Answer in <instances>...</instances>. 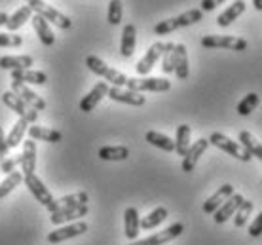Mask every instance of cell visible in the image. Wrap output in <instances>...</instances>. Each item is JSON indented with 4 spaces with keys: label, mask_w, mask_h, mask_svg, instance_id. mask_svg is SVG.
<instances>
[{
    "label": "cell",
    "mask_w": 262,
    "mask_h": 245,
    "mask_svg": "<svg viewBox=\"0 0 262 245\" xmlns=\"http://www.w3.org/2000/svg\"><path fill=\"white\" fill-rule=\"evenodd\" d=\"M203 19V12L202 10H188V12L181 13V15H175V17H171V19H164L160 21L156 27H154V34H169L173 31H177L181 27H188V25H194L198 21Z\"/></svg>",
    "instance_id": "1"
},
{
    "label": "cell",
    "mask_w": 262,
    "mask_h": 245,
    "mask_svg": "<svg viewBox=\"0 0 262 245\" xmlns=\"http://www.w3.org/2000/svg\"><path fill=\"white\" fill-rule=\"evenodd\" d=\"M85 65H88V69H90L92 73H95L97 76H103L106 82H111L112 86L122 87L127 84V76H125L124 73H120L116 69L108 66L103 59H99L97 55H88V57H85Z\"/></svg>",
    "instance_id": "2"
},
{
    "label": "cell",
    "mask_w": 262,
    "mask_h": 245,
    "mask_svg": "<svg viewBox=\"0 0 262 245\" xmlns=\"http://www.w3.org/2000/svg\"><path fill=\"white\" fill-rule=\"evenodd\" d=\"M29 8L33 10L34 15H40L42 19H46L48 23L59 27V29H71L72 27L71 17H67L65 13H61L59 10H55L53 6H50V4H46V2H42V0H33V2H29Z\"/></svg>",
    "instance_id": "3"
},
{
    "label": "cell",
    "mask_w": 262,
    "mask_h": 245,
    "mask_svg": "<svg viewBox=\"0 0 262 245\" xmlns=\"http://www.w3.org/2000/svg\"><path fill=\"white\" fill-rule=\"evenodd\" d=\"M202 46L207 50H234V52H245L249 48V42L239 36H219V34H207L202 38Z\"/></svg>",
    "instance_id": "4"
},
{
    "label": "cell",
    "mask_w": 262,
    "mask_h": 245,
    "mask_svg": "<svg viewBox=\"0 0 262 245\" xmlns=\"http://www.w3.org/2000/svg\"><path fill=\"white\" fill-rule=\"evenodd\" d=\"M207 141H209V145L221 148V150H224V152L230 154V156H234V158L239 160V162H251V158H253L242 145H237L236 141L228 139L223 133H219V131L211 133V137Z\"/></svg>",
    "instance_id": "5"
},
{
    "label": "cell",
    "mask_w": 262,
    "mask_h": 245,
    "mask_svg": "<svg viewBox=\"0 0 262 245\" xmlns=\"http://www.w3.org/2000/svg\"><path fill=\"white\" fill-rule=\"evenodd\" d=\"M2 103L8 106V108H12L13 113L19 114V118L27 120L29 124H33L36 122L38 118V110H34L33 106H29L23 99H19L17 95L13 92H4L2 93Z\"/></svg>",
    "instance_id": "6"
},
{
    "label": "cell",
    "mask_w": 262,
    "mask_h": 245,
    "mask_svg": "<svg viewBox=\"0 0 262 245\" xmlns=\"http://www.w3.org/2000/svg\"><path fill=\"white\" fill-rule=\"evenodd\" d=\"M127 90L131 92H167L171 90V82L165 78H150V76H144V78H127Z\"/></svg>",
    "instance_id": "7"
},
{
    "label": "cell",
    "mask_w": 262,
    "mask_h": 245,
    "mask_svg": "<svg viewBox=\"0 0 262 245\" xmlns=\"http://www.w3.org/2000/svg\"><path fill=\"white\" fill-rule=\"evenodd\" d=\"M23 181H25L27 188L31 190V194L36 198V202H38V204H42V206H46V207L52 206V204H53L52 192L48 190L46 185H44V183H42V181H40L34 173H31V175H25V177H23Z\"/></svg>",
    "instance_id": "8"
},
{
    "label": "cell",
    "mask_w": 262,
    "mask_h": 245,
    "mask_svg": "<svg viewBox=\"0 0 262 245\" xmlns=\"http://www.w3.org/2000/svg\"><path fill=\"white\" fill-rule=\"evenodd\" d=\"M183 232H184L183 222H175V225H171L169 228H165V230H162V232L154 234V236H150V238L139 239V241L129 243V245H164V243H167V241H171V239L179 238Z\"/></svg>",
    "instance_id": "9"
},
{
    "label": "cell",
    "mask_w": 262,
    "mask_h": 245,
    "mask_svg": "<svg viewBox=\"0 0 262 245\" xmlns=\"http://www.w3.org/2000/svg\"><path fill=\"white\" fill-rule=\"evenodd\" d=\"M12 92L23 99L29 106H33L34 110H44L46 108V101L40 97L38 93H34L31 87H27V84L23 82H17V80H12Z\"/></svg>",
    "instance_id": "10"
},
{
    "label": "cell",
    "mask_w": 262,
    "mask_h": 245,
    "mask_svg": "<svg viewBox=\"0 0 262 245\" xmlns=\"http://www.w3.org/2000/svg\"><path fill=\"white\" fill-rule=\"evenodd\" d=\"M88 232V225H85L84 220H80V222H74V225H69V226H61L57 230H53V232L48 234V241L50 243H61V241H65V239H71V238H76V236H82V234Z\"/></svg>",
    "instance_id": "11"
},
{
    "label": "cell",
    "mask_w": 262,
    "mask_h": 245,
    "mask_svg": "<svg viewBox=\"0 0 262 245\" xmlns=\"http://www.w3.org/2000/svg\"><path fill=\"white\" fill-rule=\"evenodd\" d=\"M162 52H164V42H154L150 48H148V52L144 53V57L137 63V74L141 76H146V74L150 73L154 65H156L158 61L162 59Z\"/></svg>",
    "instance_id": "12"
},
{
    "label": "cell",
    "mask_w": 262,
    "mask_h": 245,
    "mask_svg": "<svg viewBox=\"0 0 262 245\" xmlns=\"http://www.w3.org/2000/svg\"><path fill=\"white\" fill-rule=\"evenodd\" d=\"M207 146H209V141H207V139H198L194 145H190L188 152L183 156V171L184 173H192V171H194V167H196L198 160L203 156V152L207 150Z\"/></svg>",
    "instance_id": "13"
},
{
    "label": "cell",
    "mask_w": 262,
    "mask_h": 245,
    "mask_svg": "<svg viewBox=\"0 0 262 245\" xmlns=\"http://www.w3.org/2000/svg\"><path fill=\"white\" fill-rule=\"evenodd\" d=\"M243 199H245V198H243L242 194H232V196L224 202L223 206L213 213V220H215L216 225H223V222H226L230 217H234V213L237 211V207L242 206Z\"/></svg>",
    "instance_id": "14"
},
{
    "label": "cell",
    "mask_w": 262,
    "mask_h": 245,
    "mask_svg": "<svg viewBox=\"0 0 262 245\" xmlns=\"http://www.w3.org/2000/svg\"><path fill=\"white\" fill-rule=\"evenodd\" d=\"M108 87L111 86H108L106 82H99V84H95L92 92L88 93L84 99L80 101V105H78L80 110H82V113H92L93 108L99 105V101L108 95Z\"/></svg>",
    "instance_id": "15"
},
{
    "label": "cell",
    "mask_w": 262,
    "mask_h": 245,
    "mask_svg": "<svg viewBox=\"0 0 262 245\" xmlns=\"http://www.w3.org/2000/svg\"><path fill=\"white\" fill-rule=\"evenodd\" d=\"M112 101H118V103H125V105H133V106H143L146 103L144 95H141L139 92H131V90H122V87L112 86L108 87V95Z\"/></svg>",
    "instance_id": "16"
},
{
    "label": "cell",
    "mask_w": 262,
    "mask_h": 245,
    "mask_svg": "<svg viewBox=\"0 0 262 245\" xmlns=\"http://www.w3.org/2000/svg\"><path fill=\"white\" fill-rule=\"evenodd\" d=\"M232 194H234V186H232V185H223L215 194H213V196H211V198H207V202H203V213L213 215V213L223 206L224 202H226Z\"/></svg>",
    "instance_id": "17"
},
{
    "label": "cell",
    "mask_w": 262,
    "mask_h": 245,
    "mask_svg": "<svg viewBox=\"0 0 262 245\" xmlns=\"http://www.w3.org/2000/svg\"><path fill=\"white\" fill-rule=\"evenodd\" d=\"M88 202H90V196H88V192L69 194V196H65V198H61V199H53V204L48 207V211L55 213V211H59V209H65V207L88 206Z\"/></svg>",
    "instance_id": "18"
},
{
    "label": "cell",
    "mask_w": 262,
    "mask_h": 245,
    "mask_svg": "<svg viewBox=\"0 0 262 245\" xmlns=\"http://www.w3.org/2000/svg\"><path fill=\"white\" fill-rule=\"evenodd\" d=\"M90 211L88 206H78V207H65V209H59V211L52 213V222L53 225H63V222H69V220L80 219V217H85Z\"/></svg>",
    "instance_id": "19"
},
{
    "label": "cell",
    "mask_w": 262,
    "mask_h": 245,
    "mask_svg": "<svg viewBox=\"0 0 262 245\" xmlns=\"http://www.w3.org/2000/svg\"><path fill=\"white\" fill-rule=\"evenodd\" d=\"M135 44H137V29L133 23H127L122 31V44H120L122 57H131L135 52Z\"/></svg>",
    "instance_id": "20"
},
{
    "label": "cell",
    "mask_w": 262,
    "mask_h": 245,
    "mask_svg": "<svg viewBox=\"0 0 262 245\" xmlns=\"http://www.w3.org/2000/svg\"><path fill=\"white\" fill-rule=\"evenodd\" d=\"M27 133H29V137L33 141H44V143H59L63 139V133L61 131L42 126H29Z\"/></svg>",
    "instance_id": "21"
},
{
    "label": "cell",
    "mask_w": 262,
    "mask_h": 245,
    "mask_svg": "<svg viewBox=\"0 0 262 245\" xmlns=\"http://www.w3.org/2000/svg\"><path fill=\"white\" fill-rule=\"evenodd\" d=\"M139 228H141V219L139 211L135 207H127L124 211V234L127 239H137Z\"/></svg>",
    "instance_id": "22"
},
{
    "label": "cell",
    "mask_w": 262,
    "mask_h": 245,
    "mask_svg": "<svg viewBox=\"0 0 262 245\" xmlns=\"http://www.w3.org/2000/svg\"><path fill=\"white\" fill-rule=\"evenodd\" d=\"M173 73L177 74L179 80H186L190 74L188 69V53H186V46L184 44H175V69Z\"/></svg>",
    "instance_id": "23"
},
{
    "label": "cell",
    "mask_w": 262,
    "mask_h": 245,
    "mask_svg": "<svg viewBox=\"0 0 262 245\" xmlns=\"http://www.w3.org/2000/svg\"><path fill=\"white\" fill-rule=\"evenodd\" d=\"M34 61L31 55H6V57H0V69L4 71H25L31 69Z\"/></svg>",
    "instance_id": "24"
},
{
    "label": "cell",
    "mask_w": 262,
    "mask_h": 245,
    "mask_svg": "<svg viewBox=\"0 0 262 245\" xmlns=\"http://www.w3.org/2000/svg\"><path fill=\"white\" fill-rule=\"evenodd\" d=\"M243 12H245V2H243V0H236L234 4H230V6L226 8L219 17H216V25L223 27V29L224 27L232 25V23H234V21H236Z\"/></svg>",
    "instance_id": "25"
},
{
    "label": "cell",
    "mask_w": 262,
    "mask_h": 245,
    "mask_svg": "<svg viewBox=\"0 0 262 245\" xmlns=\"http://www.w3.org/2000/svg\"><path fill=\"white\" fill-rule=\"evenodd\" d=\"M34 167H36V145H34L33 139L25 141V148H23V154H21V169H23V175H31L34 173Z\"/></svg>",
    "instance_id": "26"
},
{
    "label": "cell",
    "mask_w": 262,
    "mask_h": 245,
    "mask_svg": "<svg viewBox=\"0 0 262 245\" xmlns=\"http://www.w3.org/2000/svg\"><path fill=\"white\" fill-rule=\"evenodd\" d=\"M31 21H33V27H34V31H36V34H38L40 42H42L44 46H53L55 34L52 33L50 23H48L46 19H42L40 15H34V13H33V17H31Z\"/></svg>",
    "instance_id": "27"
},
{
    "label": "cell",
    "mask_w": 262,
    "mask_h": 245,
    "mask_svg": "<svg viewBox=\"0 0 262 245\" xmlns=\"http://www.w3.org/2000/svg\"><path fill=\"white\" fill-rule=\"evenodd\" d=\"M12 80H17V82H23V84H36V86H44L46 84V73L42 71H12Z\"/></svg>",
    "instance_id": "28"
},
{
    "label": "cell",
    "mask_w": 262,
    "mask_h": 245,
    "mask_svg": "<svg viewBox=\"0 0 262 245\" xmlns=\"http://www.w3.org/2000/svg\"><path fill=\"white\" fill-rule=\"evenodd\" d=\"M99 158L105 162H122L129 158V148L127 146H103L99 148Z\"/></svg>",
    "instance_id": "29"
},
{
    "label": "cell",
    "mask_w": 262,
    "mask_h": 245,
    "mask_svg": "<svg viewBox=\"0 0 262 245\" xmlns=\"http://www.w3.org/2000/svg\"><path fill=\"white\" fill-rule=\"evenodd\" d=\"M190 126L188 124H181L177 127V139H175V152L179 156H184L190 148Z\"/></svg>",
    "instance_id": "30"
},
{
    "label": "cell",
    "mask_w": 262,
    "mask_h": 245,
    "mask_svg": "<svg viewBox=\"0 0 262 245\" xmlns=\"http://www.w3.org/2000/svg\"><path fill=\"white\" fill-rule=\"evenodd\" d=\"M144 139H146V143H150L152 146H158V148H162L165 152H173L175 150V141L160 131H148Z\"/></svg>",
    "instance_id": "31"
},
{
    "label": "cell",
    "mask_w": 262,
    "mask_h": 245,
    "mask_svg": "<svg viewBox=\"0 0 262 245\" xmlns=\"http://www.w3.org/2000/svg\"><path fill=\"white\" fill-rule=\"evenodd\" d=\"M237 139H239L242 146L251 154V156H253V158H258L262 162V145L255 139V137H253V135H251L249 131H245V129L239 131V137H237Z\"/></svg>",
    "instance_id": "32"
},
{
    "label": "cell",
    "mask_w": 262,
    "mask_h": 245,
    "mask_svg": "<svg viewBox=\"0 0 262 245\" xmlns=\"http://www.w3.org/2000/svg\"><path fill=\"white\" fill-rule=\"evenodd\" d=\"M31 17H33V10H31V8H29V6L19 8L17 12L10 15V19H8V23H6L8 31H10V33H13V31L21 29V27L25 25V23L31 19Z\"/></svg>",
    "instance_id": "33"
},
{
    "label": "cell",
    "mask_w": 262,
    "mask_h": 245,
    "mask_svg": "<svg viewBox=\"0 0 262 245\" xmlns=\"http://www.w3.org/2000/svg\"><path fill=\"white\" fill-rule=\"evenodd\" d=\"M165 219H167V209H165V207H156V209L148 213L146 217H143V220H141V228H144V230L156 228V226L162 225Z\"/></svg>",
    "instance_id": "34"
},
{
    "label": "cell",
    "mask_w": 262,
    "mask_h": 245,
    "mask_svg": "<svg viewBox=\"0 0 262 245\" xmlns=\"http://www.w3.org/2000/svg\"><path fill=\"white\" fill-rule=\"evenodd\" d=\"M27 129H29V122L23 120V118L17 120V122H15V126L12 127L10 135L6 137L8 146H10V148H15V146L19 145L21 141H23V135L27 133Z\"/></svg>",
    "instance_id": "35"
},
{
    "label": "cell",
    "mask_w": 262,
    "mask_h": 245,
    "mask_svg": "<svg viewBox=\"0 0 262 245\" xmlns=\"http://www.w3.org/2000/svg\"><path fill=\"white\" fill-rule=\"evenodd\" d=\"M253 202H249V199H243L242 206L237 207V211L234 213V226L236 228H243V226L247 225V220H249L251 213H253Z\"/></svg>",
    "instance_id": "36"
},
{
    "label": "cell",
    "mask_w": 262,
    "mask_h": 245,
    "mask_svg": "<svg viewBox=\"0 0 262 245\" xmlns=\"http://www.w3.org/2000/svg\"><path fill=\"white\" fill-rule=\"evenodd\" d=\"M260 103V97H258V93H249V95H245L239 103H237V114L239 116H249L253 110H255L256 106Z\"/></svg>",
    "instance_id": "37"
},
{
    "label": "cell",
    "mask_w": 262,
    "mask_h": 245,
    "mask_svg": "<svg viewBox=\"0 0 262 245\" xmlns=\"http://www.w3.org/2000/svg\"><path fill=\"white\" fill-rule=\"evenodd\" d=\"M23 173L21 171H13V173H10L6 179L0 183V199L2 198H6L8 194L12 192V190H15V186L19 185L21 181H23Z\"/></svg>",
    "instance_id": "38"
},
{
    "label": "cell",
    "mask_w": 262,
    "mask_h": 245,
    "mask_svg": "<svg viewBox=\"0 0 262 245\" xmlns=\"http://www.w3.org/2000/svg\"><path fill=\"white\" fill-rule=\"evenodd\" d=\"M175 69V44L167 42L164 44V52H162V71L165 74H171Z\"/></svg>",
    "instance_id": "39"
},
{
    "label": "cell",
    "mask_w": 262,
    "mask_h": 245,
    "mask_svg": "<svg viewBox=\"0 0 262 245\" xmlns=\"http://www.w3.org/2000/svg\"><path fill=\"white\" fill-rule=\"evenodd\" d=\"M122 15H124L122 0H111V2H108V12H106L108 23H111V25H120V23H122Z\"/></svg>",
    "instance_id": "40"
},
{
    "label": "cell",
    "mask_w": 262,
    "mask_h": 245,
    "mask_svg": "<svg viewBox=\"0 0 262 245\" xmlns=\"http://www.w3.org/2000/svg\"><path fill=\"white\" fill-rule=\"evenodd\" d=\"M23 44V38L19 34H8L0 33V48H17Z\"/></svg>",
    "instance_id": "41"
},
{
    "label": "cell",
    "mask_w": 262,
    "mask_h": 245,
    "mask_svg": "<svg viewBox=\"0 0 262 245\" xmlns=\"http://www.w3.org/2000/svg\"><path fill=\"white\" fill-rule=\"evenodd\" d=\"M21 166V156L17 158H6L2 160V164H0V173H4V175H10V173L15 171V167Z\"/></svg>",
    "instance_id": "42"
},
{
    "label": "cell",
    "mask_w": 262,
    "mask_h": 245,
    "mask_svg": "<svg viewBox=\"0 0 262 245\" xmlns=\"http://www.w3.org/2000/svg\"><path fill=\"white\" fill-rule=\"evenodd\" d=\"M262 234V211L258 213V217L253 220V225L249 226V236L251 238H258Z\"/></svg>",
    "instance_id": "43"
},
{
    "label": "cell",
    "mask_w": 262,
    "mask_h": 245,
    "mask_svg": "<svg viewBox=\"0 0 262 245\" xmlns=\"http://www.w3.org/2000/svg\"><path fill=\"white\" fill-rule=\"evenodd\" d=\"M8 150H10V146H8V141H6V135H4V129H2V126H0V160H6Z\"/></svg>",
    "instance_id": "44"
},
{
    "label": "cell",
    "mask_w": 262,
    "mask_h": 245,
    "mask_svg": "<svg viewBox=\"0 0 262 245\" xmlns=\"http://www.w3.org/2000/svg\"><path fill=\"white\" fill-rule=\"evenodd\" d=\"M219 4H224V0H202L200 10H202V12H213Z\"/></svg>",
    "instance_id": "45"
},
{
    "label": "cell",
    "mask_w": 262,
    "mask_h": 245,
    "mask_svg": "<svg viewBox=\"0 0 262 245\" xmlns=\"http://www.w3.org/2000/svg\"><path fill=\"white\" fill-rule=\"evenodd\" d=\"M8 19H10V15H8V13H4V12H0V25H6Z\"/></svg>",
    "instance_id": "46"
},
{
    "label": "cell",
    "mask_w": 262,
    "mask_h": 245,
    "mask_svg": "<svg viewBox=\"0 0 262 245\" xmlns=\"http://www.w3.org/2000/svg\"><path fill=\"white\" fill-rule=\"evenodd\" d=\"M253 4H255V8L258 12H262V0H253Z\"/></svg>",
    "instance_id": "47"
},
{
    "label": "cell",
    "mask_w": 262,
    "mask_h": 245,
    "mask_svg": "<svg viewBox=\"0 0 262 245\" xmlns=\"http://www.w3.org/2000/svg\"><path fill=\"white\" fill-rule=\"evenodd\" d=\"M27 2H33V0H27Z\"/></svg>",
    "instance_id": "48"
}]
</instances>
